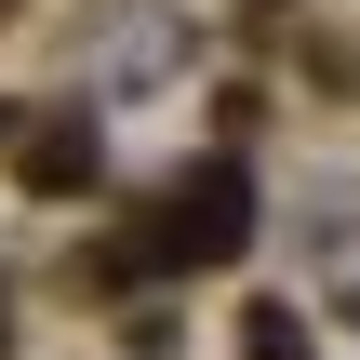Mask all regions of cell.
Listing matches in <instances>:
<instances>
[{
  "label": "cell",
  "instance_id": "6da1fadb",
  "mask_svg": "<svg viewBox=\"0 0 360 360\" xmlns=\"http://www.w3.org/2000/svg\"><path fill=\"white\" fill-rule=\"evenodd\" d=\"M240 227H254V187H240V160H214V174H187V200L147 227V267H214V254H240Z\"/></svg>",
  "mask_w": 360,
  "mask_h": 360
},
{
  "label": "cell",
  "instance_id": "3957f363",
  "mask_svg": "<svg viewBox=\"0 0 360 360\" xmlns=\"http://www.w3.org/2000/svg\"><path fill=\"white\" fill-rule=\"evenodd\" d=\"M254 360H307L294 347V307H254Z\"/></svg>",
  "mask_w": 360,
  "mask_h": 360
},
{
  "label": "cell",
  "instance_id": "7a4b0ae2",
  "mask_svg": "<svg viewBox=\"0 0 360 360\" xmlns=\"http://www.w3.org/2000/svg\"><path fill=\"white\" fill-rule=\"evenodd\" d=\"M27 187H40V200H80V187H94V134H80V120H40V147H27Z\"/></svg>",
  "mask_w": 360,
  "mask_h": 360
}]
</instances>
